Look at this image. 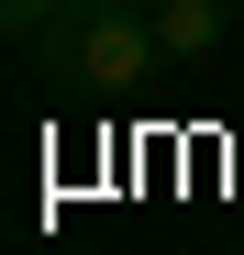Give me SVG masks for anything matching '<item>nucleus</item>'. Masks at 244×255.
<instances>
[{
  "mask_svg": "<svg viewBox=\"0 0 244 255\" xmlns=\"http://www.w3.org/2000/svg\"><path fill=\"white\" fill-rule=\"evenodd\" d=\"M33 45H45V67L67 78V89H133V78L167 56L133 0H78V11H67L56 33H33Z\"/></svg>",
  "mask_w": 244,
  "mask_h": 255,
  "instance_id": "obj_1",
  "label": "nucleus"
},
{
  "mask_svg": "<svg viewBox=\"0 0 244 255\" xmlns=\"http://www.w3.org/2000/svg\"><path fill=\"white\" fill-rule=\"evenodd\" d=\"M67 11H78V0H11V33H56Z\"/></svg>",
  "mask_w": 244,
  "mask_h": 255,
  "instance_id": "obj_3",
  "label": "nucleus"
},
{
  "mask_svg": "<svg viewBox=\"0 0 244 255\" xmlns=\"http://www.w3.org/2000/svg\"><path fill=\"white\" fill-rule=\"evenodd\" d=\"M133 11H155V0H133Z\"/></svg>",
  "mask_w": 244,
  "mask_h": 255,
  "instance_id": "obj_5",
  "label": "nucleus"
},
{
  "mask_svg": "<svg viewBox=\"0 0 244 255\" xmlns=\"http://www.w3.org/2000/svg\"><path fill=\"white\" fill-rule=\"evenodd\" d=\"M0 45H11V0H0Z\"/></svg>",
  "mask_w": 244,
  "mask_h": 255,
  "instance_id": "obj_4",
  "label": "nucleus"
},
{
  "mask_svg": "<svg viewBox=\"0 0 244 255\" xmlns=\"http://www.w3.org/2000/svg\"><path fill=\"white\" fill-rule=\"evenodd\" d=\"M222 22H233V0H155V45L167 56H211Z\"/></svg>",
  "mask_w": 244,
  "mask_h": 255,
  "instance_id": "obj_2",
  "label": "nucleus"
}]
</instances>
